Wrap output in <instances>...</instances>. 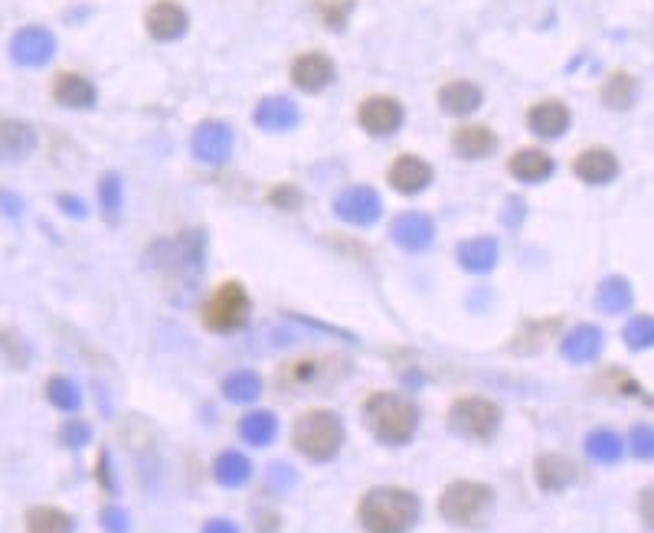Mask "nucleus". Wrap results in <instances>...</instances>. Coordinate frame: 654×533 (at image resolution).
Segmentation results:
<instances>
[{"label": "nucleus", "mask_w": 654, "mask_h": 533, "mask_svg": "<svg viewBox=\"0 0 654 533\" xmlns=\"http://www.w3.org/2000/svg\"><path fill=\"white\" fill-rule=\"evenodd\" d=\"M357 517L367 533H413L422 517V501L409 488L380 484L360 498Z\"/></svg>", "instance_id": "obj_1"}, {"label": "nucleus", "mask_w": 654, "mask_h": 533, "mask_svg": "<svg viewBox=\"0 0 654 533\" xmlns=\"http://www.w3.org/2000/svg\"><path fill=\"white\" fill-rule=\"evenodd\" d=\"M363 426L373 439L390 448L409 445L419 429V406L399 393H370L363 403Z\"/></svg>", "instance_id": "obj_2"}, {"label": "nucleus", "mask_w": 654, "mask_h": 533, "mask_svg": "<svg viewBox=\"0 0 654 533\" xmlns=\"http://www.w3.org/2000/svg\"><path fill=\"white\" fill-rule=\"evenodd\" d=\"M344 439V422L331 409H308V413H301L292 432V445L314 465L334 462L337 452L344 448Z\"/></svg>", "instance_id": "obj_3"}, {"label": "nucleus", "mask_w": 654, "mask_h": 533, "mask_svg": "<svg viewBox=\"0 0 654 533\" xmlns=\"http://www.w3.org/2000/svg\"><path fill=\"white\" fill-rule=\"evenodd\" d=\"M494 507V488L481 481H452L439 494V514L452 527H478Z\"/></svg>", "instance_id": "obj_4"}, {"label": "nucleus", "mask_w": 654, "mask_h": 533, "mask_svg": "<svg viewBox=\"0 0 654 533\" xmlns=\"http://www.w3.org/2000/svg\"><path fill=\"white\" fill-rule=\"evenodd\" d=\"M350 373L347 354H308L292 363H285L278 373L282 390H324V386L341 383Z\"/></svg>", "instance_id": "obj_5"}, {"label": "nucleus", "mask_w": 654, "mask_h": 533, "mask_svg": "<svg viewBox=\"0 0 654 533\" xmlns=\"http://www.w3.org/2000/svg\"><path fill=\"white\" fill-rule=\"evenodd\" d=\"M501 406L484 396H462L448 406V429L471 442H491L501 432Z\"/></svg>", "instance_id": "obj_6"}, {"label": "nucleus", "mask_w": 654, "mask_h": 533, "mask_svg": "<svg viewBox=\"0 0 654 533\" xmlns=\"http://www.w3.org/2000/svg\"><path fill=\"white\" fill-rule=\"evenodd\" d=\"M249 295L239 282H223L220 288H213V295L207 298V305L200 311V321L213 334H236L249 324Z\"/></svg>", "instance_id": "obj_7"}, {"label": "nucleus", "mask_w": 654, "mask_h": 533, "mask_svg": "<svg viewBox=\"0 0 654 533\" xmlns=\"http://www.w3.org/2000/svg\"><path fill=\"white\" fill-rule=\"evenodd\" d=\"M148 262L154 269H167L171 275L184 272V278L190 282V278L200 275L203 265V233L200 229H187L177 239H157L148 252Z\"/></svg>", "instance_id": "obj_8"}, {"label": "nucleus", "mask_w": 654, "mask_h": 533, "mask_svg": "<svg viewBox=\"0 0 654 533\" xmlns=\"http://www.w3.org/2000/svg\"><path fill=\"white\" fill-rule=\"evenodd\" d=\"M121 439H125V448L135 458V465L144 458V465L138 468L141 471V484L144 481H154V471L161 465V455H157V432L154 426L144 416H125V426H121Z\"/></svg>", "instance_id": "obj_9"}, {"label": "nucleus", "mask_w": 654, "mask_h": 533, "mask_svg": "<svg viewBox=\"0 0 654 533\" xmlns=\"http://www.w3.org/2000/svg\"><path fill=\"white\" fill-rule=\"evenodd\" d=\"M403 115H406L403 105H399L393 95H370V99H363L357 108L360 128L377 138L396 135V131L403 128Z\"/></svg>", "instance_id": "obj_10"}, {"label": "nucleus", "mask_w": 654, "mask_h": 533, "mask_svg": "<svg viewBox=\"0 0 654 533\" xmlns=\"http://www.w3.org/2000/svg\"><path fill=\"white\" fill-rule=\"evenodd\" d=\"M56 53V36L46 30V27H23L14 33V40H10V59H14L17 66H27V69H36V66H46Z\"/></svg>", "instance_id": "obj_11"}, {"label": "nucleus", "mask_w": 654, "mask_h": 533, "mask_svg": "<svg viewBox=\"0 0 654 533\" xmlns=\"http://www.w3.org/2000/svg\"><path fill=\"white\" fill-rule=\"evenodd\" d=\"M144 27H148V33L157 43H174L187 33L190 17L177 0H154L148 14H144Z\"/></svg>", "instance_id": "obj_12"}, {"label": "nucleus", "mask_w": 654, "mask_h": 533, "mask_svg": "<svg viewBox=\"0 0 654 533\" xmlns=\"http://www.w3.org/2000/svg\"><path fill=\"white\" fill-rule=\"evenodd\" d=\"M193 157L203 164H226L229 154H233V131H229L223 121H203V125L193 131Z\"/></svg>", "instance_id": "obj_13"}, {"label": "nucleus", "mask_w": 654, "mask_h": 533, "mask_svg": "<svg viewBox=\"0 0 654 533\" xmlns=\"http://www.w3.org/2000/svg\"><path fill=\"white\" fill-rule=\"evenodd\" d=\"M334 213L341 216L344 223L370 226V223H377V216L383 213V203L373 187H350L334 200Z\"/></svg>", "instance_id": "obj_14"}, {"label": "nucleus", "mask_w": 654, "mask_h": 533, "mask_svg": "<svg viewBox=\"0 0 654 533\" xmlns=\"http://www.w3.org/2000/svg\"><path fill=\"white\" fill-rule=\"evenodd\" d=\"M337 69H334V59L327 53H301L295 63H292V82L301 92H321L334 82Z\"/></svg>", "instance_id": "obj_15"}, {"label": "nucleus", "mask_w": 654, "mask_h": 533, "mask_svg": "<svg viewBox=\"0 0 654 533\" xmlns=\"http://www.w3.org/2000/svg\"><path fill=\"white\" fill-rule=\"evenodd\" d=\"M534 481H537L540 491L560 494V491L573 488V484L579 481V468L563 455L543 452V455H537V462H534Z\"/></svg>", "instance_id": "obj_16"}, {"label": "nucleus", "mask_w": 654, "mask_h": 533, "mask_svg": "<svg viewBox=\"0 0 654 533\" xmlns=\"http://www.w3.org/2000/svg\"><path fill=\"white\" fill-rule=\"evenodd\" d=\"M386 180H390V187L396 193L413 197V193L426 190L432 184V164L422 161L419 154H399L396 161L390 164V174H386Z\"/></svg>", "instance_id": "obj_17"}, {"label": "nucleus", "mask_w": 654, "mask_h": 533, "mask_svg": "<svg viewBox=\"0 0 654 533\" xmlns=\"http://www.w3.org/2000/svg\"><path fill=\"white\" fill-rule=\"evenodd\" d=\"M569 121H573L569 105L560 99H543L537 105H530V112H527V128L534 131L537 138H560L569 128Z\"/></svg>", "instance_id": "obj_18"}, {"label": "nucleus", "mask_w": 654, "mask_h": 533, "mask_svg": "<svg viewBox=\"0 0 654 533\" xmlns=\"http://www.w3.org/2000/svg\"><path fill=\"white\" fill-rule=\"evenodd\" d=\"M560 327H563V318L524 321V324H520V331L514 334V341H511V354H517V357H534V354H540V350L547 347L556 334H560Z\"/></svg>", "instance_id": "obj_19"}, {"label": "nucleus", "mask_w": 654, "mask_h": 533, "mask_svg": "<svg viewBox=\"0 0 654 533\" xmlns=\"http://www.w3.org/2000/svg\"><path fill=\"white\" fill-rule=\"evenodd\" d=\"M393 239L399 249L406 252H422L432 246L435 239V223L429 220L426 213H403L399 220L393 223Z\"/></svg>", "instance_id": "obj_20"}, {"label": "nucleus", "mask_w": 654, "mask_h": 533, "mask_svg": "<svg viewBox=\"0 0 654 533\" xmlns=\"http://www.w3.org/2000/svg\"><path fill=\"white\" fill-rule=\"evenodd\" d=\"M573 174L583 180V184H609V180L619 174V157L609 148H589L583 154H576Z\"/></svg>", "instance_id": "obj_21"}, {"label": "nucleus", "mask_w": 654, "mask_h": 533, "mask_svg": "<svg viewBox=\"0 0 654 533\" xmlns=\"http://www.w3.org/2000/svg\"><path fill=\"white\" fill-rule=\"evenodd\" d=\"M301 121V112L298 105L288 99V95H269V99H262L256 105V125L262 131H292Z\"/></svg>", "instance_id": "obj_22"}, {"label": "nucleus", "mask_w": 654, "mask_h": 533, "mask_svg": "<svg viewBox=\"0 0 654 533\" xmlns=\"http://www.w3.org/2000/svg\"><path fill=\"white\" fill-rule=\"evenodd\" d=\"M36 148L33 125L20 118H0V161H23Z\"/></svg>", "instance_id": "obj_23"}, {"label": "nucleus", "mask_w": 654, "mask_h": 533, "mask_svg": "<svg viewBox=\"0 0 654 533\" xmlns=\"http://www.w3.org/2000/svg\"><path fill=\"white\" fill-rule=\"evenodd\" d=\"M484 102V92L471 79H452L439 89V108L445 115H471Z\"/></svg>", "instance_id": "obj_24"}, {"label": "nucleus", "mask_w": 654, "mask_h": 533, "mask_svg": "<svg viewBox=\"0 0 654 533\" xmlns=\"http://www.w3.org/2000/svg\"><path fill=\"white\" fill-rule=\"evenodd\" d=\"M53 99L66 108H92L99 92H95L92 79H86L82 72H59L53 79Z\"/></svg>", "instance_id": "obj_25"}, {"label": "nucleus", "mask_w": 654, "mask_h": 533, "mask_svg": "<svg viewBox=\"0 0 654 533\" xmlns=\"http://www.w3.org/2000/svg\"><path fill=\"white\" fill-rule=\"evenodd\" d=\"M602 344H605V337L596 324H579L563 337L560 350L569 363H592L602 354Z\"/></svg>", "instance_id": "obj_26"}, {"label": "nucleus", "mask_w": 654, "mask_h": 533, "mask_svg": "<svg viewBox=\"0 0 654 533\" xmlns=\"http://www.w3.org/2000/svg\"><path fill=\"white\" fill-rule=\"evenodd\" d=\"M452 148L458 157H468V161H478V157H488L498 151V135L484 125H465L452 135Z\"/></svg>", "instance_id": "obj_27"}, {"label": "nucleus", "mask_w": 654, "mask_h": 533, "mask_svg": "<svg viewBox=\"0 0 654 533\" xmlns=\"http://www.w3.org/2000/svg\"><path fill=\"white\" fill-rule=\"evenodd\" d=\"M507 171L524 184H540L553 174V157L540 148H520L511 161H507Z\"/></svg>", "instance_id": "obj_28"}, {"label": "nucleus", "mask_w": 654, "mask_h": 533, "mask_svg": "<svg viewBox=\"0 0 654 533\" xmlns=\"http://www.w3.org/2000/svg\"><path fill=\"white\" fill-rule=\"evenodd\" d=\"M458 265L471 275H484L498 265V242L491 236H478V239H468L458 246Z\"/></svg>", "instance_id": "obj_29"}, {"label": "nucleus", "mask_w": 654, "mask_h": 533, "mask_svg": "<svg viewBox=\"0 0 654 533\" xmlns=\"http://www.w3.org/2000/svg\"><path fill=\"white\" fill-rule=\"evenodd\" d=\"M638 99V79L632 72H612L609 79L602 82V105L615 108V112H628Z\"/></svg>", "instance_id": "obj_30"}, {"label": "nucleus", "mask_w": 654, "mask_h": 533, "mask_svg": "<svg viewBox=\"0 0 654 533\" xmlns=\"http://www.w3.org/2000/svg\"><path fill=\"white\" fill-rule=\"evenodd\" d=\"M213 478L220 481L223 488H242V484H249V478H252V462L242 452L226 448L223 455H216Z\"/></svg>", "instance_id": "obj_31"}, {"label": "nucleus", "mask_w": 654, "mask_h": 533, "mask_svg": "<svg viewBox=\"0 0 654 533\" xmlns=\"http://www.w3.org/2000/svg\"><path fill=\"white\" fill-rule=\"evenodd\" d=\"M27 533H76V520H72V514L66 511H59V507H33V511H27Z\"/></svg>", "instance_id": "obj_32"}, {"label": "nucleus", "mask_w": 654, "mask_h": 533, "mask_svg": "<svg viewBox=\"0 0 654 533\" xmlns=\"http://www.w3.org/2000/svg\"><path fill=\"white\" fill-rule=\"evenodd\" d=\"M632 298H635V295H632V285H628L622 275L605 278V282L596 288V305H599V311H605V314H622V311H628Z\"/></svg>", "instance_id": "obj_33"}, {"label": "nucleus", "mask_w": 654, "mask_h": 533, "mask_svg": "<svg viewBox=\"0 0 654 533\" xmlns=\"http://www.w3.org/2000/svg\"><path fill=\"white\" fill-rule=\"evenodd\" d=\"M239 435H242V439H246L249 445H256V448L272 445L275 435H278V419H275V413H265V409H259V413H249L246 419L239 422Z\"/></svg>", "instance_id": "obj_34"}, {"label": "nucleus", "mask_w": 654, "mask_h": 533, "mask_svg": "<svg viewBox=\"0 0 654 533\" xmlns=\"http://www.w3.org/2000/svg\"><path fill=\"white\" fill-rule=\"evenodd\" d=\"M586 455L599 465H619L622 462V439L609 429H596L586 435Z\"/></svg>", "instance_id": "obj_35"}, {"label": "nucleus", "mask_w": 654, "mask_h": 533, "mask_svg": "<svg viewBox=\"0 0 654 533\" xmlns=\"http://www.w3.org/2000/svg\"><path fill=\"white\" fill-rule=\"evenodd\" d=\"M30 357H33V350L27 344V337L14 331V327H4V331H0V363L10 370H27Z\"/></svg>", "instance_id": "obj_36"}, {"label": "nucleus", "mask_w": 654, "mask_h": 533, "mask_svg": "<svg viewBox=\"0 0 654 533\" xmlns=\"http://www.w3.org/2000/svg\"><path fill=\"white\" fill-rule=\"evenodd\" d=\"M262 393V377L252 370H236L223 380V396L229 403H252Z\"/></svg>", "instance_id": "obj_37"}, {"label": "nucleus", "mask_w": 654, "mask_h": 533, "mask_svg": "<svg viewBox=\"0 0 654 533\" xmlns=\"http://www.w3.org/2000/svg\"><path fill=\"white\" fill-rule=\"evenodd\" d=\"M46 399H50L56 409H63V413H76V409L82 406L79 386L69 377H53L50 383H46Z\"/></svg>", "instance_id": "obj_38"}, {"label": "nucleus", "mask_w": 654, "mask_h": 533, "mask_svg": "<svg viewBox=\"0 0 654 533\" xmlns=\"http://www.w3.org/2000/svg\"><path fill=\"white\" fill-rule=\"evenodd\" d=\"M354 4L357 0H314V10H318V17L327 30L341 33L347 27L350 14H354Z\"/></svg>", "instance_id": "obj_39"}, {"label": "nucleus", "mask_w": 654, "mask_h": 533, "mask_svg": "<svg viewBox=\"0 0 654 533\" xmlns=\"http://www.w3.org/2000/svg\"><path fill=\"white\" fill-rule=\"evenodd\" d=\"M622 341L628 350H651L654 347V318L651 314H638L625 324Z\"/></svg>", "instance_id": "obj_40"}, {"label": "nucleus", "mask_w": 654, "mask_h": 533, "mask_svg": "<svg viewBox=\"0 0 654 533\" xmlns=\"http://www.w3.org/2000/svg\"><path fill=\"white\" fill-rule=\"evenodd\" d=\"M99 203L105 210V220L118 223V213H121V180H118V174H105L99 180Z\"/></svg>", "instance_id": "obj_41"}, {"label": "nucleus", "mask_w": 654, "mask_h": 533, "mask_svg": "<svg viewBox=\"0 0 654 533\" xmlns=\"http://www.w3.org/2000/svg\"><path fill=\"white\" fill-rule=\"evenodd\" d=\"M628 448H632V455L641 458V462H651L654 458V429L648 426V422L632 426V432H628Z\"/></svg>", "instance_id": "obj_42"}, {"label": "nucleus", "mask_w": 654, "mask_h": 533, "mask_svg": "<svg viewBox=\"0 0 654 533\" xmlns=\"http://www.w3.org/2000/svg\"><path fill=\"white\" fill-rule=\"evenodd\" d=\"M102 530L105 533H131V514L121 504H108L102 507Z\"/></svg>", "instance_id": "obj_43"}, {"label": "nucleus", "mask_w": 654, "mask_h": 533, "mask_svg": "<svg viewBox=\"0 0 654 533\" xmlns=\"http://www.w3.org/2000/svg\"><path fill=\"white\" fill-rule=\"evenodd\" d=\"M265 478H269L275 491H292L298 484V471L288 462H272L269 468H265Z\"/></svg>", "instance_id": "obj_44"}, {"label": "nucleus", "mask_w": 654, "mask_h": 533, "mask_svg": "<svg viewBox=\"0 0 654 533\" xmlns=\"http://www.w3.org/2000/svg\"><path fill=\"white\" fill-rule=\"evenodd\" d=\"M269 203L278 210H298L301 203H305V197H301V190L295 184H275L269 190Z\"/></svg>", "instance_id": "obj_45"}, {"label": "nucleus", "mask_w": 654, "mask_h": 533, "mask_svg": "<svg viewBox=\"0 0 654 533\" xmlns=\"http://www.w3.org/2000/svg\"><path fill=\"white\" fill-rule=\"evenodd\" d=\"M59 439H63L66 448H86L92 442V426L89 422H66Z\"/></svg>", "instance_id": "obj_46"}, {"label": "nucleus", "mask_w": 654, "mask_h": 533, "mask_svg": "<svg viewBox=\"0 0 654 533\" xmlns=\"http://www.w3.org/2000/svg\"><path fill=\"white\" fill-rule=\"evenodd\" d=\"M95 481H99L108 494L118 491V481H115V471H112V455H108V448H102L99 462H95Z\"/></svg>", "instance_id": "obj_47"}, {"label": "nucleus", "mask_w": 654, "mask_h": 533, "mask_svg": "<svg viewBox=\"0 0 654 533\" xmlns=\"http://www.w3.org/2000/svg\"><path fill=\"white\" fill-rule=\"evenodd\" d=\"M282 530V514L275 507H259L256 511V533H278Z\"/></svg>", "instance_id": "obj_48"}, {"label": "nucleus", "mask_w": 654, "mask_h": 533, "mask_svg": "<svg viewBox=\"0 0 654 533\" xmlns=\"http://www.w3.org/2000/svg\"><path fill=\"white\" fill-rule=\"evenodd\" d=\"M203 533H239V527L226 517H210L207 524H203Z\"/></svg>", "instance_id": "obj_49"}, {"label": "nucleus", "mask_w": 654, "mask_h": 533, "mask_svg": "<svg viewBox=\"0 0 654 533\" xmlns=\"http://www.w3.org/2000/svg\"><path fill=\"white\" fill-rule=\"evenodd\" d=\"M0 207H4V210H7L10 216H17V213L23 210V203H20L17 197H10L7 190H0Z\"/></svg>", "instance_id": "obj_50"}, {"label": "nucleus", "mask_w": 654, "mask_h": 533, "mask_svg": "<svg viewBox=\"0 0 654 533\" xmlns=\"http://www.w3.org/2000/svg\"><path fill=\"white\" fill-rule=\"evenodd\" d=\"M651 498H654V491H651V488L641 491V498H638L641 511H645V527H648V530H651V524H654V520H651Z\"/></svg>", "instance_id": "obj_51"}, {"label": "nucleus", "mask_w": 654, "mask_h": 533, "mask_svg": "<svg viewBox=\"0 0 654 533\" xmlns=\"http://www.w3.org/2000/svg\"><path fill=\"white\" fill-rule=\"evenodd\" d=\"M59 207L69 210L72 216H86V207H82V203H79L76 197H59Z\"/></svg>", "instance_id": "obj_52"}]
</instances>
